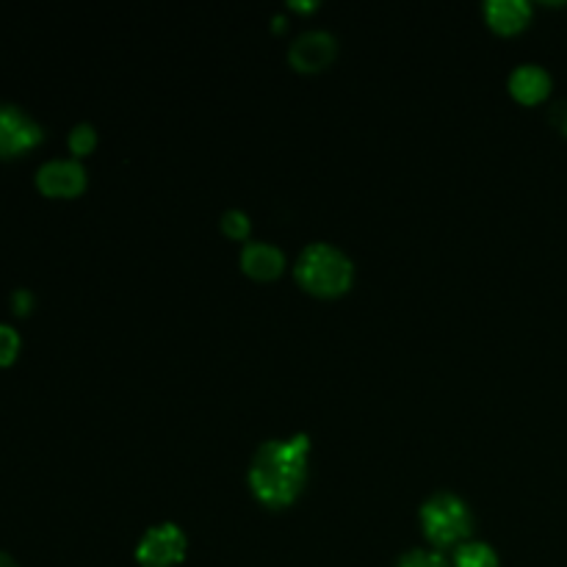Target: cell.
<instances>
[{
	"mask_svg": "<svg viewBox=\"0 0 567 567\" xmlns=\"http://www.w3.org/2000/svg\"><path fill=\"white\" fill-rule=\"evenodd\" d=\"M310 437L293 435L288 441H266L249 468V485L255 496L269 507H286L297 498L305 482Z\"/></svg>",
	"mask_w": 567,
	"mask_h": 567,
	"instance_id": "1",
	"label": "cell"
},
{
	"mask_svg": "<svg viewBox=\"0 0 567 567\" xmlns=\"http://www.w3.org/2000/svg\"><path fill=\"white\" fill-rule=\"evenodd\" d=\"M297 280L310 293L336 297L352 282V260L330 244H310L297 260Z\"/></svg>",
	"mask_w": 567,
	"mask_h": 567,
	"instance_id": "2",
	"label": "cell"
},
{
	"mask_svg": "<svg viewBox=\"0 0 567 567\" xmlns=\"http://www.w3.org/2000/svg\"><path fill=\"white\" fill-rule=\"evenodd\" d=\"M421 524L435 546H452L471 535V513L452 493H437L421 507Z\"/></svg>",
	"mask_w": 567,
	"mask_h": 567,
	"instance_id": "3",
	"label": "cell"
},
{
	"mask_svg": "<svg viewBox=\"0 0 567 567\" xmlns=\"http://www.w3.org/2000/svg\"><path fill=\"white\" fill-rule=\"evenodd\" d=\"M186 554V537L181 526L161 524L144 532L142 543L136 548V559L144 567H172L177 565Z\"/></svg>",
	"mask_w": 567,
	"mask_h": 567,
	"instance_id": "4",
	"label": "cell"
},
{
	"mask_svg": "<svg viewBox=\"0 0 567 567\" xmlns=\"http://www.w3.org/2000/svg\"><path fill=\"white\" fill-rule=\"evenodd\" d=\"M42 142V127L37 120L11 103H0V158H11Z\"/></svg>",
	"mask_w": 567,
	"mask_h": 567,
	"instance_id": "5",
	"label": "cell"
},
{
	"mask_svg": "<svg viewBox=\"0 0 567 567\" xmlns=\"http://www.w3.org/2000/svg\"><path fill=\"white\" fill-rule=\"evenodd\" d=\"M37 186L48 197H75L86 186V169L78 161H48L39 166Z\"/></svg>",
	"mask_w": 567,
	"mask_h": 567,
	"instance_id": "6",
	"label": "cell"
},
{
	"mask_svg": "<svg viewBox=\"0 0 567 567\" xmlns=\"http://www.w3.org/2000/svg\"><path fill=\"white\" fill-rule=\"evenodd\" d=\"M291 64L302 72L324 70L336 55V37L327 31H308L291 44Z\"/></svg>",
	"mask_w": 567,
	"mask_h": 567,
	"instance_id": "7",
	"label": "cell"
},
{
	"mask_svg": "<svg viewBox=\"0 0 567 567\" xmlns=\"http://www.w3.org/2000/svg\"><path fill=\"white\" fill-rule=\"evenodd\" d=\"M241 266L247 275L258 277V280H271V277H277L282 271L286 258H282V252L275 247V244L255 241L244 247Z\"/></svg>",
	"mask_w": 567,
	"mask_h": 567,
	"instance_id": "8",
	"label": "cell"
},
{
	"mask_svg": "<svg viewBox=\"0 0 567 567\" xmlns=\"http://www.w3.org/2000/svg\"><path fill=\"white\" fill-rule=\"evenodd\" d=\"M551 89V78L543 66L537 64H520L518 70L509 75V92L520 100V103H540Z\"/></svg>",
	"mask_w": 567,
	"mask_h": 567,
	"instance_id": "9",
	"label": "cell"
},
{
	"mask_svg": "<svg viewBox=\"0 0 567 567\" xmlns=\"http://www.w3.org/2000/svg\"><path fill=\"white\" fill-rule=\"evenodd\" d=\"M491 25L502 33H515L529 22L532 6L526 0H491L485 6Z\"/></svg>",
	"mask_w": 567,
	"mask_h": 567,
	"instance_id": "10",
	"label": "cell"
},
{
	"mask_svg": "<svg viewBox=\"0 0 567 567\" xmlns=\"http://www.w3.org/2000/svg\"><path fill=\"white\" fill-rule=\"evenodd\" d=\"M457 567H498V557L487 543H463L454 554Z\"/></svg>",
	"mask_w": 567,
	"mask_h": 567,
	"instance_id": "11",
	"label": "cell"
},
{
	"mask_svg": "<svg viewBox=\"0 0 567 567\" xmlns=\"http://www.w3.org/2000/svg\"><path fill=\"white\" fill-rule=\"evenodd\" d=\"M94 142H97V133H94L92 125H86V122H81V125L72 127L70 133V150L75 155H86L94 150Z\"/></svg>",
	"mask_w": 567,
	"mask_h": 567,
	"instance_id": "12",
	"label": "cell"
},
{
	"mask_svg": "<svg viewBox=\"0 0 567 567\" xmlns=\"http://www.w3.org/2000/svg\"><path fill=\"white\" fill-rule=\"evenodd\" d=\"M17 352H20V336L14 332V327L0 324V365L14 363Z\"/></svg>",
	"mask_w": 567,
	"mask_h": 567,
	"instance_id": "13",
	"label": "cell"
},
{
	"mask_svg": "<svg viewBox=\"0 0 567 567\" xmlns=\"http://www.w3.org/2000/svg\"><path fill=\"white\" fill-rule=\"evenodd\" d=\"M221 230L230 238H244L249 233V216L244 210H227L221 216Z\"/></svg>",
	"mask_w": 567,
	"mask_h": 567,
	"instance_id": "14",
	"label": "cell"
},
{
	"mask_svg": "<svg viewBox=\"0 0 567 567\" xmlns=\"http://www.w3.org/2000/svg\"><path fill=\"white\" fill-rule=\"evenodd\" d=\"M396 567H446V563H443L441 554L410 551V554H404L402 563H399Z\"/></svg>",
	"mask_w": 567,
	"mask_h": 567,
	"instance_id": "15",
	"label": "cell"
},
{
	"mask_svg": "<svg viewBox=\"0 0 567 567\" xmlns=\"http://www.w3.org/2000/svg\"><path fill=\"white\" fill-rule=\"evenodd\" d=\"M31 305H33V297L25 291V288H20V291L14 293V310L17 313H28V310H31Z\"/></svg>",
	"mask_w": 567,
	"mask_h": 567,
	"instance_id": "16",
	"label": "cell"
},
{
	"mask_svg": "<svg viewBox=\"0 0 567 567\" xmlns=\"http://www.w3.org/2000/svg\"><path fill=\"white\" fill-rule=\"evenodd\" d=\"M0 567H17V563H14V559L9 557V554L0 551Z\"/></svg>",
	"mask_w": 567,
	"mask_h": 567,
	"instance_id": "17",
	"label": "cell"
},
{
	"mask_svg": "<svg viewBox=\"0 0 567 567\" xmlns=\"http://www.w3.org/2000/svg\"><path fill=\"white\" fill-rule=\"evenodd\" d=\"M563 111H565V120H563V131L567 133V105H563Z\"/></svg>",
	"mask_w": 567,
	"mask_h": 567,
	"instance_id": "18",
	"label": "cell"
}]
</instances>
